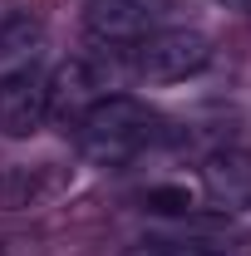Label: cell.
I'll return each mask as SVG.
<instances>
[{
	"label": "cell",
	"mask_w": 251,
	"mask_h": 256,
	"mask_svg": "<svg viewBox=\"0 0 251 256\" xmlns=\"http://www.w3.org/2000/svg\"><path fill=\"white\" fill-rule=\"evenodd\" d=\"M79 148L98 168H124L162 138V118L133 94H98L79 118Z\"/></svg>",
	"instance_id": "6da1fadb"
},
{
	"label": "cell",
	"mask_w": 251,
	"mask_h": 256,
	"mask_svg": "<svg viewBox=\"0 0 251 256\" xmlns=\"http://www.w3.org/2000/svg\"><path fill=\"white\" fill-rule=\"evenodd\" d=\"M212 64V40L202 30H153L128 44V69L148 84H178Z\"/></svg>",
	"instance_id": "7a4b0ae2"
},
{
	"label": "cell",
	"mask_w": 251,
	"mask_h": 256,
	"mask_svg": "<svg viewBox=\"0 0 251 256\" xmlns=\"http://www.w3.org/2000/svg\"><path fill=\"white\" fill-rule=\"evenodd\" d=\"M162 15H168V0H89L84 34L104 50H128L143 34H153Z\"/></svg>",
	"instance_id": "3957f363"
},
{
	"label": "cell",
	"mask_w": 251,
	"mask_h": 256,
	"mask_svg": "<svg viewBox=\"0 0 251 256\" xmlns=\"http://www.w3.org/2000/svg\"><path fill=\"white\" fill-rule=\"evenodd\" d=\"M50 118V79L40 69H10L0 74V133L5 138H30Z\"/></svg>",
	"instance_id": "277c9868"
},
{
	"label": "cell",
	"mask_w": 251,
	"mask_h": 256,
	"mask_svg": "<svg viewBox=\"0 0 251 256\" xmlns=\"http://www.w3.org/2000/svg\"><path fill=\"white\" fill-rule=\"evenodd\" d=\"M202 188L217 207L242 212L251 207V153L246 148H217L202 158Z\"/></svg>",
	"instance_id": "5b68a950"
},
{
	"label": "cell",
	"mask_w": 251,
	"mask_h": 256,
	"mask_svg": "<svg viewBox=\"0 0 251 256\" xmlns=\"http://www.w3.org/2000/svg\"><path fill=\"white\" fill-rule=\"evenodd\" d=\"M98 89H104V79H98V69L89 60L60 64V69L50 74V114H60L64 124H79L84 108L98 98Z\"/></svg>",
	"instance_id": "8992f818"
},
{
	"label": "cell",
	"mask_w": 251,
	"mask_h": 256,
	"mask_svg": "<svg viewBox=\"0 0 251 256\" xmlns=\"http://www.w3.org/2000/svg\"><path fill=\"white\" fill-rule=\"evenodd\" d=\"M40 50H44V25H40L34 15H25V10L0 15V74L30 69Z\"/></svg>",
	"instance_id": "52a82bcc"
},
{
	"label": "cell",
	"mask_w": 251,
	"mask_h": 256,
	"mask_svg": "<svg viewBox=\"0 0 251 256\" xmlns=\"http://www.w3.org/2000/svg\"><path fill=\"white\" fill-rule=\"evenodd\" d=\"M44 197V172L25 162H5L0 168V207H30Z\"/></svg>",
	"instance_id": "ba28073f"
},
{
	"label": "cell",
	"mask_w": 251,
	"mask_h": 256,
	"mask_svg": "<svg viewBox=\"0 0 251 256\" xmlns=\"http://www.w3.org/2000/svg\"><path fill=\"white\" fill-rule=\"evenodd\" d=\"M128 256H232L226 246L207 242V236H148Z\"/></svg>",
	"instance_id": "9c48e42d"
},
{
	"label": "cell",
	"mask_w": 251,
	"mask_h": 256,
	"mask_svg": "<svg viewBox=\"0 0 251 256\" xmlns=\"http://www.w3.org/2000/svg\"><path fill=\"white\" fill-rule=\"evenodd\" d=\"M143 207L158 212V217H188L197 202H192L188 188H148V192H143Z\"/></svg>",
	"instance_id": "30bf717a"
},
{
	"label": "cell",
	"mask_w": 251,
	"mask_h": 256,
	"mask_svg": "<svg viewBox=\"0 0 251 256\" xmlns=\"http://www.w3.org/2000/svg\"><path fill=\"white\" fill-rule=\"evenodd\" d=\"M222 10H232V15H251V0H212Z\"/></svg>",
	"instance_id": "8fae6325"
}]
</instances>
